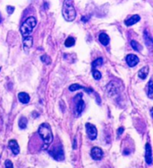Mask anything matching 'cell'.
<instances>
[{
  "instance_id": "obj_1",
  "label": "cell",
  "mask_w": 153,
  "mask_h": 168,
  "mask_svg": "<svg viewBox=\"0 0 153 168\" xmlns=\"http://www.w3.org/2000/svg\"><path fill=\"white\" fill-rule=\"evenodd\" d=\"M38 133L39 135L41 137V139L44 141V147H48V145L51 144V142L53 141V133H52V129L51 127L48 123H42L39 127L38 129Z\"/></svg>"
},
{
  "instance_id": "obj_2",
  "label": "cell",
  "mask_w": 153,
  "mask_h": 168,
  "mask_svg": "<svg viewBox=\"0 0 153 168\" xmlns=\"http://www.w3.org/2000/svg\"><path fill=\"white\" fill-rule=\"evenodd\" d=\"M62 14H63L65 20H66L67 22H72L75 19L76 11L74 9L73 0H65L64 1Z\"/></svg>"
},
{
  "instance_id": "obj_3",
  "label": "cell",
  "mask_w": 153,
  "mask_h": 168,
  "mask_svg": "<svg viewBox=\"0 0 153 168\" xmlns=\"http://www.w3.org/2000/svg\"><path fill=\"white\" fill-rule=\"evenodd\" d=\"M37 24V19L33 16H30L28 17L24 22L23 24H22L21 28H20V32L23 35V37H27L30 36V34L32 32L33 29L35 28Z\"/></svg>"
},
{
  "instance_id": "obj_4",
  "label": "cell",
  "mask_w": 153,
  "mask_h": 168,
  "mask_svg": "<svg viewBox=\"0 0 153 168\" xmlns=\"http://www.w3.org/2000/svg\"><path fill=\"white\" fill-rule=\"evenodd\" d=\"M74 103H75L74 115L76 117H78V116H80L83 113L84 108H85V103H84V101L83 100V95L82 94H78V95H75Z\"/></svg>"
},
{
  "instance_id": "obj_5",
  "label": "cell",
  "mask_w": 153,
  "mask_h": 168,
  "mask_svg": "<svg viewBox=\"0 0 153 168\" xmlns=\"http://www.w3.org/2000/svg\"><path fill=\"white\" fill-rule=\"evenodd\" d=\"M48 153L54 159H56V161H63L65 159V153H64L63 147L59 144L53 147L52 149L48 151Z\"/></svg>"
},
{
  "instance_id": "obj_6",
  "label": "cell",
  "mask_w": 153,
  "mask_h": 168,
  "mask_svg": "<svg viewBox=\"0 0 153 168\" xmlns=\"http://www.w3.org/2000/svg\"><path fill=\"white\" fill-rule=\"evenodd\" d=\"M85 127H86V131H87L89 139L91 140H96L98 136L97 128L91 123H86Z\"/></svg>"
},
{
  "instance_id": "obj_7",
  "label": "cell",
  "mask_w": 153,
  "mask_h": 168,
  "mask_svg": "<svg viewBox=\"0 0 153 168\" xmlns=\"http://www.w3.org/2000/svg\"><path fill=\"white\" fill-rule=\"evenodd\" d=\"M145 160L149 166L152 164V150L150 143H147L145 146Z\"/></svg>"
},
{
  "instance_id": "obj_8",
  "label": "cell",
  "mask_w": 153,
  "mask_h": 168,
  "mask_svg": "<svg viewBox=\"0 0 153 168\" xmlns=\"http://www.w3.org/2000/svg\"><path fill=\"white\" fill-rule=\"evenodd\" d=\"M91 155L94 160H100L103 157V151L101 148H99L98 147H94L91 148Z\"/></svg>"
},
{
  "instance_id": "obj_9",
  "label": "cell",
  "mask_w": 153,
  "mask_h": 168,
  "mask_svg": "<svg viewBox=\"0 0 153 168\" xmlns=\"http://www.w3.org/2000/svg\"><path fill=\"white\" fill-rule=\"evenodd\" d=\"M126 63L129 67H135L139 63V58L133 54H129L126 56Z\"/></svg>"
},
{
  "instance_id": "obj_10",
  "label": "cell",
  "mask_w": 153,
  "mask_h": 168,
  "mask_svg": "<svg viewBox=\"0 0 153 168\" xmlns=\"http://www.w3.org/2000/svg\"><path fill=\"white\" fill-rule=\"evenodd\" d=\"M140 20H141V17L138 14H134V15H132L130 16L129 18H127L125 21V24L126 26H132L133 24H135L136 23H138Z\"/></svg>"
},
{
  "instance_id": "obj_11",
  "label": "cell",
  "mask_w": 153,
  "mask_h": 168,
  "mask_svg": "<svg viewBox=\"0 0 153 168\" xmlns=\"http://www.w3.org/2000/svg\"><path fill=\"white\" fill-rule=\"evenodd\" d=\"M8 146L10 147V149L12 150L13 154L14 155H18L20 153V147L17 143V141L14 140H11L8 143Z\"/></svg>"
},
{
  "instance_id": "obj_12",
  "label": "cell",
  "mask_w": 153,
  "mask_h": 168,
  "mask_svg": "<svg viewBox=\"0 0 153 168\" xmlns=\"http://www.w3.org/2000/svg\"><path fill=\"white\" fill-rule=\"evenodd\" d=\"M107 91L109 95L114 96L115 95H117V85L115 82H111L108 84L107 86Z\"/></svg>"
},
{
  "instance_id": "obj_13",
  "label": "cell",
  "mask_w": 153,
  "mask_h": 168,
  "mask_svg": "<svg viewBox=\"0 0 153 168\" xmlns=\"http://www.w3.org/2000/svg\"><path fill=\"white\" fill-rule=\"evenodd\" d=\"M79 89H83V90H84V91L87 92V93H92V89L82 86V85H80L79 84H73L69 86V91H71V92L77 91V90H79Z\"/></svg>"
},
{
  "instance_id": "obj_14",
  "label": "cell",
  "mask_w": 153,
  "mask_h": 168,
  "mask_svg": "<svg viewBox=\"0 0 153 168\" xmlns=\"http://www.w3.org/2000/svg\"><path fill=\"white\" fill-rule=\"evenodd\" d=\"M98 40L100 43L104 46H108L109 44V42H110V39H109V36L105 33V32H101L98 36Z\"/></svg>"
},
{
  "instance_id": "obj_15",
  "label": "cell",
  "mask_w": 153,
  "mask_h": 168,
  "mask_svg": "<svg viewBox=\"0 0 153 168\" xmlns=\"http://www.w3.org/2000/svg\"><path fill=\"white\" fill-rule=\"evenodd\" d=\"M144 40H145V43H146V45L149 47V48H151L152 47V38H151V34L149 33V32L147 31V30H145L144 31Z\"/></svg>"
},
{
  "instance_id": "obj_16",
  "label": "cell",
  "mask_w": 153,
  "mask_h": 168,
  "mask_svg": "<svg viewBox=\"0 0 153 168\" xmlns=\"http://www.w3.org/2000/svg\"><path fill=\"white\" fill-rule=\"evenodd\" d=\"M18 98L20 100V102L21 103H24V104H26V103H28L29 102H30V95H29L27 93H24V92H22V93H19V95H18Z\"/></svg>"
},
{
  "instance_id": "obj_17",
  "label": "cell",
  "mask_w": 153,
  "mask_h": 168,
  "mask_svg": "<svg viewBox=\"0 0 153 168\" xmlns=\"http://www.w3.org/2000/svg\"><path fill=\"white\" fill-rule=\"evenodd\" d=\"M149 67L148 66H146V67H143L141 69H140L139 73H138V76H139V77L141 79H145L146 77H147V76H148V74H149Z\"/></svg>"
},
{
  "instance_id": "obj_18",
  "label": "cell",
  "mask_w": 153,
  "mask_h": 168,
  "mask_svg": "<svg viewBox=\"0 0 153 168\" xmlns=\"http://www.w3.org/2000/svg\"><path fill=\"white\" fill-rule=\"evenodd\" d=\"M23 46L25 47V48H30L31 46H32V44H33V39H32V37H30V36H27V37H24L23 38Z\"/></svg>"
},
{
  "instance_id": "obj_19",
  "label": "cell",
  "mask_w": 153,
  "mask_h": 168,
  "mask_svg": "<svg viewBox=\"0 0 153 168\" xmlns=\"http://www.w3.org/2000/svg\"><path fill=\"white\" fill-rule=\"evenodd\" d=\"M27 124H28V120H27L25 117L22 116V117L20 118L19 121H18V125L20 127V129H26V128H27Z\"/></svg>"
},
{
  "instance_id": "obj_20",
  "label": "cell",
  "mask_w": 153,
  "mask_h": 168,
  "mask_svg": "<svg viewBox=\"0 0 153 168\" xmlns=\"http://www.w3.org/2000/svg\"><path fill=\"white\" fill-rule=\"evenodd\" d=\"M148 97L152 99L153 97V82L152 79H151L148 83V92H147Z\"/></svg>"
},
{
  "instance_id": "obj_21",
  "label": "cell",
  "mask_w": 153,
  "mask_h": 168,
  "mask_svg": "<svg viewBox=\"0 0 153 168\" xmlns=\"http://www.w3.org/2000/svg\"><path fill=\"white\" fill-rule=\"evenodd\" d=\"M131 46L136 51H141V50H142L141 45L140 44L139 42H136V41H131Z\"/></svg>"
},
{
  "instance_id": "obj_22",
  "label": "cell",
  "mask_w": 153,
  "mask_h": 168,
  "mask_svg": "<svg viewBox=\"0 0 153 168\" xmlns=\"http://www.w3.org/2000/svg\"><path fill=\"white\" fill-rule=\"evenodd\" d=\"M74 44H75V39L73 38V37H68V38L66 40V42H65V46L67 47V48L73 46Z\"/></svg>"
},
{
  "instance_id": "obj_23",
  "label": "cell",
  "mask_w": 153,
  "mask_h": 168,
  "mask_svg": "<svg viewBox=\"0 0 153 168\" xmlns=\"http://www.w3.org/2000/svg\"><path fill=\"white\" fill-rule=\"evenodd\" d=\"M102 64H103V58H97L96 60H94L92 62V68L94 69L95 68H97L98 66H101Z\"/></svg>"
},
{
  "instance_id": "obj_24",
  "label": "cell",
  "mask_w": 153,
  "mask_h": 168,
  "mask_svg": "<svg viewBox=\"0 0 153 168\" xmlns=\"http://www.w3.org/2000/svg\"><path fill=\"white\" fill-rule=\"evenodd\" d=\"M41 59L42 62H44L45 64H48V65L51 64V58H50V57L48 56V55H43L41 58Z\"/></svg>"
},
{
  "instance_id": "obj_25",
  "label": "cell",
  "mask_w": 153,
  "mask_h": 168,
  "mask_svg": "<svg viewBox=\"0 0 153 168\" xmlns=\"http://www.w3.org/2000/svg\"><path fill=\"white\" fill-rule=\"evenodd\" d=\"M92 75H93V77H94V79H96V80H99L100 78H101V73L97 69H93L92 71Z\"/></svg>"
},
{
  "instance_id": "obj_26",
  "label": "cell",
  "mask_w": 153,
  "mask_h": 168,
  "mask_svg": "<svg viewBox=\"0 0 153 168\" xmlns=\"http://www.w3.org/2000/svg\"><path fill=\"white\" fill-rule=\"evenodd\" d=\"M5 168H14L12 161H10L9 159L5 160Z\"/></svg>"
},
{
  "instance_id": "obj_27",
  "label": "cell",
  "mask_w": 153,
  "mask_h": 168,
  "mask_svg": "<svg viewBox=\"0 0 153 168\" xmlns=\"http://www.w3.org/2000/svg\"><path fill=\"white\" fill-rule=\"evenodd\" d=\"M6 10H7V13H8V14H12L14 13V6H6Z\"/></svg>"
},
{
  "instance_id": "obj_28",
  "label": "cell",
  "mask_w": 153,
  "mask_h": 168,
  "mask_svg": "<svg viewBox=\"0 0 153 168\" xmlns=\"http://www.w3.org/2000/svg\"><path fill=\"white\" fill-rule=\"evenodd\" d=\"M124 130H125V129H124L123 127H120V128L117 129V137H118V138L122 135V133L124 132Z\"/></svg>"
},
{
  "instance_id": "obj_29",
  "label": "cell",
  "mask_w": 153,
  "mask_h": 168,
  "mask_svg": "<svg viewBox=\"0 0 153 168\" xmlns=\"http://www.w3.org/2000/svg\"><path fill=\"white\" fill-rule=\"evenodd\" d=\"M73 149H76V148H77V144H76V140H75V139L73 140Z\"/></svg>"
},
{
  "instance_id": "obj_30",
  "label": "cell",
  "mask_w": 153,
  "mask_h": 168,
  "mask_svg": "<svg viewBox=\"0 0 153 168\" xmlns=\"http://www.w3.org/2000/svg\"><path fill=\"white\" fill-rule=\"evenodd\" d=\"M82 20H83V21H84V22H87V20H88V18H86V17H85V16H84V17H83V19H82Z\"/></svg>"
},
{
  "instance_id": "obj_31",
  "label": "cell",
  "mask_w": 153,
  "mask_h": 168,
  "mask_svg": "<svg viewBox=\"0 0 153 168\" xmlns=\"http://www.w3.org/2000/svg\"><path fill=\"white\" fill-rule=\"evenodd\" d=\"M2 22V18H1V15H0V23Z\"/></svg>"
},
{
  "instance_id": "obj_32",
  "label": "cell",
  "mask_w": 153,
  "mask_h": 168,
  "mask_svg": "<svg viewBox=\"0 0 153 168\" xmlns=\"http://www.w3.org/2000/svg\"></svg>"
}]
</instances>
